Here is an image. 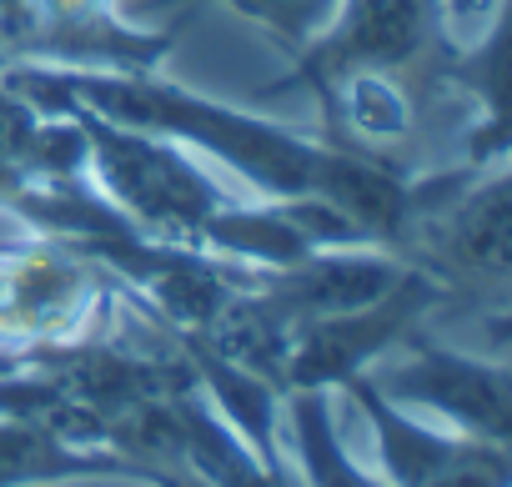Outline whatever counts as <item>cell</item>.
<instances>
[{
    "mask_svg": "<svg viewBox=\"0 0 512 487\" xmlns=\"http://www.w3.org/2000/svg\"><path fill=\"white\" fill-rule=\"evenodd\" d=\"M61 116L81 121L91 161H96V176H101V196L121 216H131L146 236L196 247L206 221L221 206H231V196L216 181H206L176 146L151 141V131L116 126V121H106L96 111H81L71 91H61Z\"/></svg>",
    "mask_w": 512,
    "mask_h": 487,
    "instance_id": "1",
    "label": "cell"
},
{
    "mask_svg": "<svg viewBox=\"0 0 512 487\" xmlns=\"http://www.w3.org/2000/svg\"><path fill=\"white\" fill-rule=\"evenodd\" d=\"M432 307H452V292L412 267L382 302L357 307V312H337V317H312V322L292 327L287 362H282V397L342 387L347 377L382 362L422 317H432Z\"/></svg>",
    "mask_w": 512,
    "mask_h": 487,
    "instance_id": "2",
    "label": "cell"
},
{
    "mask_svg": "<svg viewBox=\"0 0 512 487\" xmlns=\"http://www.w3.org/2000/svg\"><path fill=\"white\" fill-rule=\"evenodd\" d=\"M407 357L372 362L367 382L402 412H437L457 432L507 442L512 437V372L507 357H472L442 342L417 337V327L397 342Z\"/></svg>",
    "mask_w": 512,
    "mask_h": 487,
    "instance_id": "3",
    "label": "cell"
},
{
    "mask_svg": "<svg viewBox=\"0 0 512 487\" xmlns=\"http://www.w3.org/2000/svg\"><path fill=\"white\" fill-rule=\"evenodd\" d=\"M342 392L367 412L382 452V477L392 487H512V452L507 442L472 437V432H432L402 407H392L367 372L347 377Z\"/></svg>",
    "mask_w": 512,
    "mask_h": 487,
    "instance_id": "4",
    "label": "cell"
},
{
    "mask_svg": "<svg viewBox=\"0 0 512 487\" xmlns=\"http://www.w3.org/2000/svg\"><path fill=\"white\" fill-rule=\"evenodd\" d=\"M412 267L387 247H317L292 267H256L251 297L277 322L302 327L312 317H337L382 302Z\"/></svg>",
    "mask_w": 512,
    "mask_h": 487,
    "instance_id": "5",
    "label": "cell"
},
{
    "mask_svg": "<svg viewBox=\"0 0 512 487\" xmlns=\"http://www.w3.org/2000/svg\"><path fill=\"white\" fill-rule=\"evenodd\" d=\"M76 477H136L156 487V467L116 452V447H76L36 422L0 417V487H41Z\"/></svg>",
    "mask_w": 512,
    "mask_h": 487,
    "instance_id": "6",
    "label": "cell"
},
{
    "mask_svg": "<svg viewBox=\"0 0 512 487\" xmlns=\"http://www.w3.org/2000/svg\"><path fill=\"white\" fill-rule=\"evenodd\" d=\"M282 412H287V432H292V447L302 462V472H297L302 487H392L387 477H372L347 457V447L332 427L327 392H287Z\"/></svg>",
    "mask_w": 512,
    "mask_h": 487,
    "instance_id": "7",
    "label": "cell"
},
{
    "mask_svg": "<svg viewBox=\"0 0 512 487\" xmlns=\"http://www.w3.org/2000/svg\"><path fill=\"white\" fill-rule=\"evenodd\" d=\"M226 6H236V11H246L256 21H267V26H277L292 41H307V36H317L327 26V16L342 6V0H226Z\"/></svg>",
    "mask_w": 512,
    "mask_h": 487,
    "instance_id": "8",
    "label": "cell"
}]
</instances>
